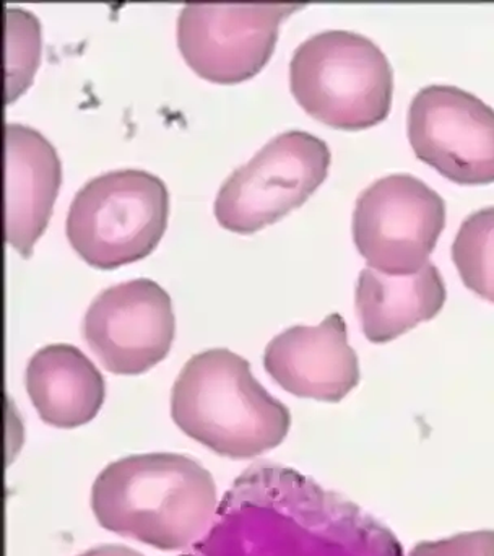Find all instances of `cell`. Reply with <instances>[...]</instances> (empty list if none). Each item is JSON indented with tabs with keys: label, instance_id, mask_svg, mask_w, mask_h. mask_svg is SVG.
<instances>
[{
	"label": "cell",
	"instance_id": "1",
	"mask_svg": "<svg viewBox=\"0 0 494 556\" xmlns=\"http://www.w3.org/2000/svg\"><path fill=\"white\" fill-rule=\"evenodd\" d=\"M217 506L214 477L185 454L123 457L107 464L91 486V511L101 528L163 552L201 541Z\"/></svg>",
	"mask_w": 494,
	"mask_h": 556
},
{
	"label": "cell",
	"instance_id": "2",
	"mask_svg": "<svg viewBox=\"0 0 494 556\" xmlns=\"http://www.w3.org/2000/svg\"><path fill=\"white\" fill-rule=\"evenodd\" d=\"M172 418L182 433L230 459L280 446L290 410L254 378L243 356L211 349L191 356L173 384Z\"/></svg>",
	"mask_w": 494,
	"mask_h": 556
},
{
	"label": "cell",
	"instance_id": "3",
	"mask_svg": "<svg viewBox=\"0 0 494 556\" xmlns=\"http://www.w3.org/2000/svg\"><path fill=\"white\" fill-rule=\"evenodd\" d=\"M290 88L300 106L335 129H366L391 113L394 74L372 39L327 29L304 39L290 62Z\"/></svg>",
	"mask_w": 494,
	"mask_h": 556
},
{
	"label": "cell",
	"instance_id": "4",
	"mask_svg": "<svg viewBox=\"0 0 494 556\" xmlns=\"http://www.w3.org/2000/svg\"><path fill=\"white\" fill-rule=\"evenodd\" d=\"M168 211V189L159 176L143 169H113L88 179L75 192L65 235L85 263L116 269L155 250Z\"/></svg>",
	"mask_w": 494,
	"mask_h": 556
},
{
	"label": "cell",
	"instance_id": "5",
	"mask_svg": "<svg viewBox=\"0 0 494 556\" xmlns=\"http://www.w3.org/2000/svg\"><path fill=\"white\" fill-rule=\"evenodd\" d=\"M329 165V146L319 137L296 129L278 134L221 182L215 218L235 233H254L304 204Z\"/></svg>",
	"mask_w": 494,
	"mask_h": 556
},
{
	"label": "cell",
	"instance_id": "6",
	"mask_svg": "<svg viewBox=\"0 0 494 556\" xmlns=\"http://www.w3.org/2000/svg\"><path fill=\"white\" fill-rule=\"evenodd\" d=\"M446 227V204L433 188L407 173L376 179L356 199L353 241L371 269L414 276L430 261Z\"/></svg>",
	"mask_w": 494,
	"mask_h": 556
},
{
	"label": "cell",
	"instance_id": "7",
	"mask_svg": "<svg viewBox=\"0 0 494 556\" xmlns=\"http://www.w3.org/2000/svg\"><path fill=\"white\" fill-rule=\"evenodd\" d=\"M300 2H186L176 25L189 67L215 84L254 77L270 59L278 26Z\"/></svg>",
	"mask_w": 494,
	"mask_h": 556
},
{
	"label": "cell",
	"instance_id": "8",
	"mask_svg": "<svg viewBox=\"0 0 494 556\" xmlns=\"http://www.w3.org/2000/svg\"><path fill=\"white\" fill-rule=\"evenodd\" d=\"M415 155L459 185L494 181V110L451 85L421 88L408 110Z\"/></svg>",
	"mask_w": 494,
	"mask_h": 556
},
{
	"label": "cell",
	"instance_id": "9",
	"mask_svg": "<svg viewBox=\"0 0 494 556\" xmlns=\"http://www.w3.org/2000/svg\"><path fill=\"white\" fill-rule=\"evenodd\" d=\"M172 298L150 278L121 281L97 294L81 336L114 375H142L165 359L175 339Z\"/></svg>",
	"mask_w": 494,
	"mask_h": 556
},
{
	"label": "cell",
	"instance_id": "10",
	"mask_svg": "<svg viewBox=\"0 0 494 556\" xmlns=\"http://www.w3.org/2000/svg\"><path fill=\"white\" fill-rule=\"evenodd\" d=\"M264 368L290 394L330 404L343 401L359 382L358 355L339 313L275 336L265 346Z\"/></svg>",
	"mask_w": 494,
	"mask_h": 556
},
{
	"label": "cell",
	"instance_id": "11",
	"mask_svg": "<svg viewBox=\"0 0 494 556\" xmlns=\"http://www.w3.org/2000/svg\"><path fill=\"white\" fill-rule=\"evenodd\" d=\"M61 176L58 152L42 134L5 124V241L23 257L48 225Z\"/></svg>",
	"mask_w": 494,
	"mask_h": 556
},
{
	"label": "cell",
	"instance_id": "12",
	"mask_svg": "<svg viewBox=\"0 0 494 556\" xmlns=\"http://www.w3.org/2000/svg\"><path fill=\"white\" fill-rule=\"evenodd\" d=\"M25 386L39 418L67 430L93 420L106 394L100 369L68 343H52L35 352L26 365Z\"/></svg>",
	"mask_w": 494,
	"mask_h": 556
},
{
	"label": "cell",
	"instance_id": "13",
	"mask_svg": "<svg viewBox=\"0 0 494 556\" xmlns=\"http://www.w3.org/2000/svg\"><path fill=\"white\" fill-rule=\"evenodd\" d=\"M446 296V283L433 263L401 277L366 267L356 283V314L366 339L385 343L436 317Z\"/></svg>",
	"mask_w": 494,
	"mask_h": 556
},
{
	"label": "cell",
	"instance_id": "14",
	"mask_svg": "<svg viewBox=\"0 0 494 556\" xmlns=\"http://www.w3.org/2000/svg\"><path fill=\"white\" fill-rule=\"evenodd\" d=\"M453 261L464 285L494 303V205L463 222L454 240Z\"/></svg>",
	"mask_w": 494,
	"mask_h": 556
},
{
	"label": "cell",
	"instance_id": "15",
	"mask_svg": "<svg viewBox=\"0 0 494 556\" xmlns=\"http://www.w3.org/2000/svg\"><path fill=\"white\" fill-rule=\"evenodd\" d=\"M41 54L38 18L20 7L5 9V101H15L33 81Z\"/></svg>",
	"mask_w": 494,
	"mask_h": 556
},
{
	"label": "cell",
	"instance_id": "16",
	"mask_svg": "<svg viewBox=\"0 0 494 556\" xmlns=\"http://www.w3.org/2000/svg\"><path fill=\"white\" fill-rule=\"evenodd\" d=\"M408 556H494V531L463 532L443 541L421 542Z\"/></svg>",
	"mask_w": 494,
	"mask_h": 556
},
{
	"label": "cell",
	"instance_id": "17",
	"mask_svg": "<svg viewBox=\"0 0 494 556\" xmlns=\"http://www.w3.org/2000/svg\"><path fill=\"white\" fill-rule=\"evenodd\" d=\"M77 556H143L132 548L126 547V545H98V547L90 548V551L84 552V554Z\"/></svg>",
	"mask_w": 494,
	"mask_h": 556
}]
</instances>
